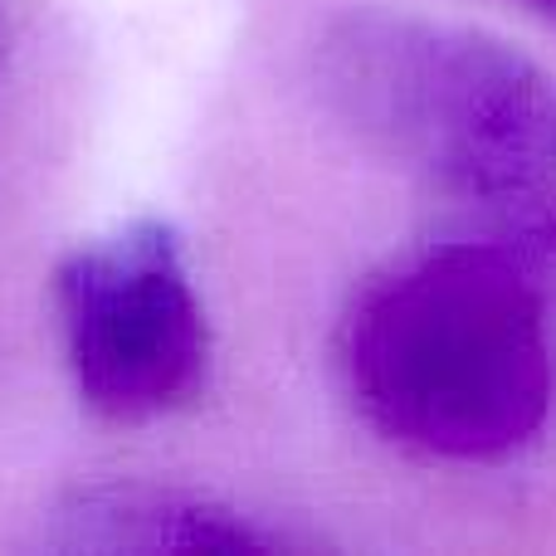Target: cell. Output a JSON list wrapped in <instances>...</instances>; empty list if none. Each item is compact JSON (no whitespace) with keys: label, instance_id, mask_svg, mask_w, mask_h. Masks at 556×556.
<instances>
[{"label":"cell","instance_id":"277c9868","mask_svg":"<svg viewBox=\"0 0 556 556\" xmlns=\"http://www.w3.org/2000/svg\"><path fill=\"white\" fill-rule=\"evenodd\" d=\"M35 547L68 556H195V552H293L303 547L260 513L215 493L137 479H93L64 489L39 513Z\"/></svg>","mask_w":556,"mask_h":556},{"label":"cell","instance_id":"8992f818","mask_svg":"<svg viewBox=\"0 0 556 556\" xmlns=\"http://www.w3.org/2000/svg\"><path fill=\"white\" fill-rule=\"evenodd\" d=\"M518 5H528L532 15H542L547 25H556V0H518Z\"/></svg>","mask_w":556,"mask_h":556},{"label":"cell","instance_id":"5b68a950","mask_svg":"<svg viewBox=\"0 0 556 556\" xmlns=\"http://www.w3.org/2000/svg\"><path fill=\"white\" fill-rule=\"evenodd\" d=\"M503 240H513L538 269H556V201H532L503 220Z\"/></svg>","mask_w":556,"mask_h":556},{"label":"cell","instance_id":"52a82bcc","mask_svg":"<svg viewBox=\"0 0 556 556\" xmlns=\"http://www.w3.org/2000/svg\"><path fill=\"white\" fill-rule=\"evenodd\" d=\"M0 54H5V15H0Z\"/></svg>","mask_w":556,"mask_h":556},{"label":"cell","instance_id":"3957f363","mask_svg":"<svg viewBox=\"0 0 556 556\" xmlns=\"http://www.w3.org/2000/svg\"><path fill=\"white\" fill-rule=\"evenodd\" d=\"M54 323L68 386L103 425H162L211 386V323L166 220H127L68 250Z\"/></svg>","mask_w":556,"mask_h":556},{"label":"cell","instance_id":"7a4b0ae2","mask_svg":"<svg viewBox=\"0 0 556 556\" xmlns=\"http://www.w3.org/2000/svg\"><path fill=\"white\" fill-rule=\"evenodd\" d=\"M307 88L362 156L459 205L522 211L556 181V78L479 25L342 5L307 39Z\"/></svg>","mask_w":556,"mask_h":556},{"label":"cell","instance_id":"6da1fadb","mask_svg":"<svg viewBox=\"0 0 556 556\" xmlns=\"http://www.w3.org/2000/svg\"><path fill=\"white\" fill-rule=\"evenodd\" d=\"M538 264L503 235L440 240L352 288L337 381L371 440L434 469H503L547 434L556 346Z\"/></svg>","mask_w":556,"mask_h":556}]
</instances>
